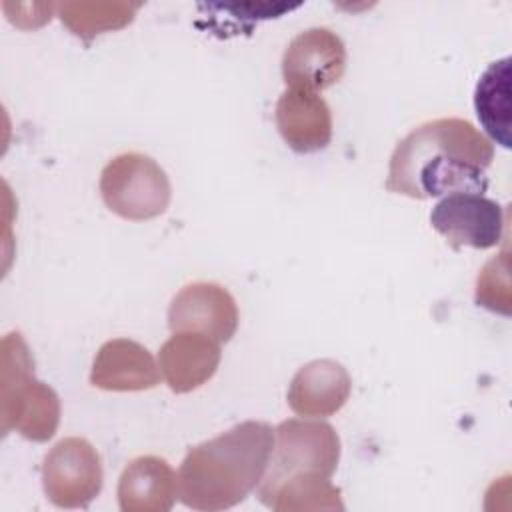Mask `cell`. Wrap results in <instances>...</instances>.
<instances>
[{"mask_svg": "<svg viewBox=\"0 0 512 512\" xmlns=\"http://www.w3.org/2000/svg\"><path fill=\"white\" fill-rule=\"evenodd\" d=\"M492 142L462 118H436L416 126L394 148L386 190L416 200L454 192L484 194Z\"/></svg>", "mask_w": 512, "mask_h": 512, "instance_id": "obj_1", "label": "cell"}, {"mask_svg": "<svg viewBox=\"0 0 512 512\" xmlns=\"http://www.w3.org/2000/svg\"><path fill=\"white\" fill-rule=\"evenodd\" d=\"M274 430L246 420L188 450L178 470V496L194 510H226L240 504L262 482Z\"/></svg>", "mask_w": 512, "mask_h": 512, "instance_id": "obj_2", "label": "cell"}, {"mask_svg": "<svg viewBox=\"0 0 512 512\" xmlns=\"http://www.w3.org/2000/svg\"><path fill=\"white\" fill-rule=\"evenodd\" d=\"M2 434L12 428L24 438L46 442L60 422V400L56 392L34 378V360L18 332L2 340Z\"/></svg>", "mask_w": 512, "mask_h": 512, "instance_id": "obj_3", "label": "cell"}, {"mask_svg": "<svg viewBox=\"0 0 512 512\" xmlns=\"http://www.w3.org/2000/svg\"><path fill=\"white\" fill-rule=\"evenodd\" d=\"M274 434V450L266 474L258 484L260 502L294 476L320 474L330 478L336 472L340 462V438L328 422L290 418L280 422Z\"/></svg>", "mask_w": 512, "mask_h": 512, "instance_id": "obj_4", "label": "cell"}, {"mask_svg": "<svg viewBox=\"0 0 512 512\" xmlns=\"http://www.w3.org/2000/svg\"><path fill=\"white\" fill-rule=\"evenodd\" d=\"M100 196L120 218L142 222L166 212L172 186L156 160L140 152H124L104 166Z\"/></svg>", "mask_w": 512, "mask_h": 512, "instance_id": "obj_5", "label": "cell"}, {"mask_svg": "<svg viewBox=\"0 0 512 512\" xmlns=\"http://www.w3.org/2000/svg\"><path fill=\"white\" fill-rule=\"evenodd\" d=\"M102 480L100 456L84 438H64L44 456V494L58 508H86L100 494Z\"/></svg>", "mask_w": 512, "mask_h": 512, "instance_id": "obj_6", "label": "cell"}, {"mask_svg": "<svg viewBox=\"0 0 512 512\" xmlns=\"http://www.w3.org/2000/svg\"><path fill=\"white\" fill-rule=\"evenodd\" d=\"M430 224L454 250L462 246L486 250L502 240L504 208L484 194L454 192L436 202Z\"/></svg>", "mask_w": 512, "mask_h": 512, "instance_id": "obj_7", "label": "cell"}, {"mask_svg": "<svg viewBox=\"0 0 512 512\" xmlns=\"http://www.w3.org/2000/svg\"><path fill=\"white\" fill-rule=\"evenodd\" d=\"M346 70V46L330 28H308L296 34L282 54V78L290 90L322 92Z\"/></svg>", "mask_w": 512, "mask_h": 512, "instance_id": "obj_8", "label": "cell"}, {"mask_svg": "<svg viewBox=\"0 0 512 512\" xmlns=\"http://www.w3.org/2000/svg\"><path fill=\"white\" fill-rule=\"evenodd\" d=\"M168 326L172 332H196L228 342L238 330V306L224 286L192 282L172 298Z\"/></svg>", "mask_w": 512, "mask_h": 512, "instance_id": "obj_9", "label": "cell"}, {"mask_svg": "<svg viewBox=\"0 0 512 512\" xmlns=\"http://www.w3.org/2000/svg\"><path fill=\"white\" fill-rule=\"evenodd\" d=\"M352 380L346 368L330 358L304 364L288 386V406L304 418H324L336 414L350 398Z\"/></svg>", "mask_w": 512, "mask_h": 512, "instance_id": "obj_10", "label": "cell"}, {"mask_svg": "<svg viewBox=\"0 0 512 512\" xmlns=\"http://www.w3.org/2000/svg\"><path fill=\"white\" fill-rule=\"evenodd\" d=\"M160 376V368L148 348L136 340L114 338L96 352L90 384L108 392H138L158 386Z\"/></svg>", "mask_w": 512, "mask_h": 512, "instance_id": "obj_11", "label": "cell"}, {"mask_svg": "<svg viewBox=\"0 0 512 512\" xmlns=\"http://www.w3.org/2000/svg\"><path fill=\"white\" fill-rule=\"evenodd\" d=\"M274 120L284 142L298 154L324 150L332 140V112L316 92L286 88L276 102Z\"/></svg>", "mask_w": 512, "mask_h": 512, "instance_id": "obj_12", "label": "cell"}, {"mask_svg": "<svg viewBox=\"0 0 512 512\" xmlns=\"http://www.w3.org/2000/svg\"><path fill=\"white\" fill-rule=\"evenodd\" d=\"M220 358V342L196 332H174L160 346L158 368L172 392L186 394L216 374Z\"/></svg>", "mask_w": 512, "mask_h": 512, "instance_id": "obj_13", "label": "cell"}, {"mask_svg": "<svg viewBox=\"0 0 512 512\" xmlns=\"http://www.w3.org/2000/svg\"><path fill=\"white\" fill-rule=\"evenodd\" d=\"M178 494V476L164 458L138 456L130 460L118 482L122 512H168Z\"/></svg>", "mask_w": 512, "mask_h": 512, "instance_id": "obj_14", "label": "cell"}, {"mask_svg": "<svg viewBox=\"0 0 512 512\" xmlns=\"http://www.w3.org/2000/svg\"><path fill=\"white\" fill-rule=\"evenodd\" d=\"M510 56L492 62L478 78L474 90L476 116L486 134L502 148L512 146L510 138Z\"/></svg>", "mask_w": 512, "mask_h": 512, "instance_id": "obj_15", "label": "cell"}, {"mask_svg": "<svg viewBox=\"0 0 512 512\" xmlns=\"http://www.w3.org/2000/svg\"><path fill=\"white\" fill-rule=\"evenodd\" d=\"M140 6L142 2H64L56 10L74 36L90 42L98 34L128 26Z\"/></svg>", "mask_w": 512, "mask_h": 512, "instance_id": "obj_16", "label": "cell"}, {"mask_svg": "<svg viewBox=\"0 0 512 512\" xmlns=\"http://www.w3.org/2000/svg\"><path fill=\"white\" fill-rule=\"evenodd\" d=\"M276 512H306V510H344L340 490L330 482V478L320 474L294 476L282 482L272 494L262 502Z\"/></svg>", "mask_w": 512, "mask_h": 512, "instance_id": "obj_17", "label": "cell"}, {"mask_svg": "<svg viewBox=\"0 0 512 512\" xmlns=\"http://www.w3.org/2000/svg\"><path fill=\"white\" fill-rule=\"evenodd\" d=\"M476 304L490 312L510 314V258L504 250L484 264L476 280Z\"/></svg>", "mask_w": 512, "mask_h": 512, "instance_id": "obj_18", "label": "cell"}]
</instances>
